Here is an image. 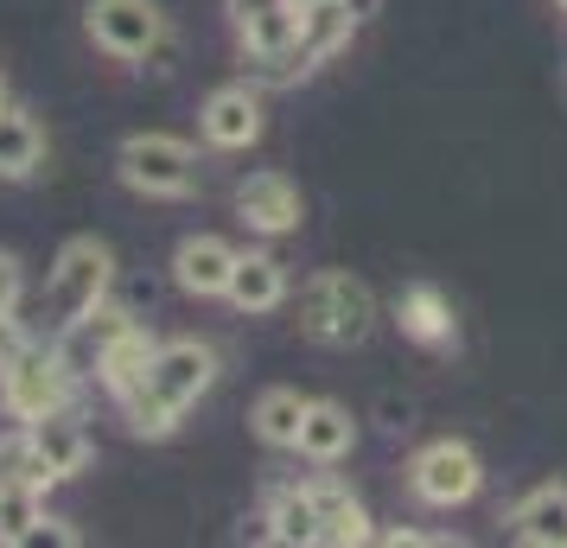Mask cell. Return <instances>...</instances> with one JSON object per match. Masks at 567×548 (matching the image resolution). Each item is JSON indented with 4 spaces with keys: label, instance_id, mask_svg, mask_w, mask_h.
<instances>
[{
    "label": "cell",
    "instance_id": "obj_6",
    "mask_svg": "<svg viewBox=\"0 0 567 548\" xmlns=\"http://www.w3.org/2000/svg\"><path fill=\"white\" fill-rule=\"evenodd\" d=\"M409 485L421 504H434V510H453V504H465V497H478V485H485V466H478V453L465 441H434L421 446L409 459Z\"/></svg>",
    "mask_w": 567,
    "mask_h": 548
},
{
    "label": "cell",
    "instance_id": "obj_1",
    "mask_svg": "<svg viewBox=\"0 0 567 548\" xmlns=\"http://www.w3.org/2000/svg\"><path fill=\"white\" fill-rule=\"evenodd\" d=\"M370 325H377V300L363 288L358 275H344V268H326V275H312L307 288H300V332L312 344H363L370 339Z\"/></svg>",
    "mask_w": 567,
    "mask_h": 548
},
{
    "label": "cell",
    "instance_id": "obj_12",
    "mask_svg": "<svg viewBox=\"0 0 567 548\" xmlns=\"http://www.w3.org/2000/svg\"><path fill=\"white\" fill-rule=\"evenodd\" d=\"M134 319L122 313V307H90L83 319H64V332H58V351H64V364L78 370V376H96V364L109 358V344L128 332Z\"/></svg>",
    "mask_w": 567,
    "mask_h": 548
},
{
    "label": "cell",
    "instance_id": "obj_28",
    "mask_svg": "<svg viewBox=\"0 0 567 548\" xmlns=\"http://www.w3.org/2000/svg\"><path fill=\"white\" fill-rule=\"evenodd\" d=\"M275 7H293V0H224L230 27H249V20H261V13H275Z\"/></svg>",
    "mask_w": 567,
    "mask_h": 548
},
{
    "label": "cell",
    "instance_id": "obj_15",
    "mask_svg": "<svg viewBox=\"0 0 567 548\" xmlns=\"http://www.w3.org/2000/svg\"><path fill=\"white\" fill-rule=\"evenodd\" d=\"M224 300H230V307H243V313H275V307L287 300V268L275 256H261V249L236 256Z\"/></svg>",
    "mask_w": 567,
    "mask_h": 548
},
{
    "label": "cell",
    "instance_id": "obj_22",
    "mask_svg": "<svg viewBox=\"0 0 567 548\" xmlns=\"http://www.w3.org/2000/svg\"><path fill=\"white\" fill-rule=\"evenodd\" d=\"M256 434L268 446H300V421H307V395L300 390H261L256 402Z\"/></svg>",
    "mask_w": 567,
    "mask_h": 548
},
{
    "label": "cell",
    "instance_id": "obj_5",
    "mask_svg": "<svg viewBox=\"0 0 567 548\" xmlns=\"http://www.w3.org/2000/svg\"><path fill=\"white\" fill-rule=\"evenodd\" d=\"M83 27L96 39V52L122 58V64H141V58H154L166 45V13L154 0H90Z\"/></svg>",
    "mask_w": 567,
    "mask_h": 548
},
{
    "label": "cell",
    "instance_id": "obj_11",
    "mask_svg": "<svg viewBox=\"0 0 567 548\" xmlns=\"http://www.w3.org/2000/svg\"><path fill=\"white\" fill-rule=\"evenodd\" d=\"M230 268H236V249L224 236H185L179 249H173V281L192 300H217V293L230 288Z\"/></svg>",
    "mask_w": 567,
    "mask_h": 548
},
{
    "label": "cell",
    "instance_id": "obj_24",
    "mask_svg": "<svg viewBox=\"0 0 567 548\" xmlns=\"http://www.w3.org/2000/svg\"><path fill=\"white\" fill-rule=\"evenodd\" d=\"M122 415H128V427L141 434V441H166V434L179 427L185 409H173V402H166V395H159L154 383H141V390H134L128 402H122Z\"/></svg>",
    "mask_w": 567,
    "mask_h": 548
},
{
    "label": "cell",
    "instance_id": "obj_23",
    "mask_svg": "<svg viewBox=\"0 0 567 548\" xmlns=\"http://www.w3.org/2000/svg\"><path fill=\"white\" fill-rule=\"evenodd\" d=\"M0 485H39V492H52L58 478L52 466L32 453V434H27V421L13 427V434H0Z\"/></svg>",
    "mask_w": 567,
    "mask_h": 548
},
{
    "label": "cell",
    "instance_id": "obj_2",
    "mask_svg": "<svg viewBox=\"0 0 567 548\" xmlns=\"http://www.w3.org/2000/svg\"><path fill=\"white\" fill-rule=\"evenodd\" d=\"M115 173L141 198H192L198 192V147L179 134H128L115 147Z\"/></svg>",
    "mask_w": 567,
    "mask_h": 548
},
{
    "label": "cell",
    "instance_id": "obj_32",
    "mask_svg": "<svg viewBox=\"0 0 567 548\" xmlns=\"http://www.w3.org/2000/svg\"><path fill=\"white\" fill-rule=\"evenodd\" d=\"M293 7H300V13H307V7H319V0H293Z\"/></svg>",
    "mask_w": 567,
    "mask_h": 548
},
{
    "label": "cell",
    "instance_id": "obj_13",
    "mask_svg": "<svg viewBox=\"0 0 567 548\" xmlns=\"http://www.w3.org/2000/svg\"><path fill=\"white\" fill-rule=\"evenodd\" d=\"M27 434H32V453L52 466V478H78L83 466H90V434H83V421L71 415V409H58V415H39L27 421Z\"/></svg>",
    "mask_w": 567,
    "mask_h": 548
},
{
    "label": "cell",
    "instance_id": "obj_31",
    "mask_svg": "<svg viewBox=\"0 0 567 548\" xmlns=\"http://www.w3.org/2000/svg\"><path fill=\"white\" fill-rule=\"evenodd\" d=\"M0 108H7V71H0Z\"/></svg>",
    "mask_w": 567,
    "mask_h": 548
},
{
    "label": "cell",
    "instance_id": "obj_10",
    "mask_svg": "<svg viewBox=\"0 0 567 548\" xmlns=\"http://www.w3.org/2000/svg\"><path fill=\"white\" fill-rule=\"evenodd\" d=\"M351 32H358V13H351L344 0H319V7H307V27H300V45H293V58H287L281 83L307 77L312 64H326L332 52H344Z\"/></svg>",
    "mask_w": 567,
    "mask_h": 548
},
{
    "label": "cell",
    "instance_id": "obj_21",
    "mask_svg": "<svg viewBox=\"0 0 567 548\" xmlns=\"http://www.w3.org/2000/svg\"><path fill=\"white\" fill-rule=\"evenodd\" d=\"M402 332L421 344H453V307H446V293L440 288H409L402 293Z\"/></svg>",
    "mask_w": 567,
    "mask_h": 548
},
{
    "label": "cell",
    "instance_id": "obj_7",
    "mask_svg": "<svg viewBox=\"0 0 567 548\" xmlns=\"http://www.w3.org/2000/svg\"><path fill=\"white\" fill-rule=\"evenodd\" d=\"M236 217L261 236H287V230H300L307 205H300V185L287 173H249L236 185Z\"/></svg>",
    "mask_w": 567,
    "mask_h": 548
},
{
    "label": "cell",
    "instance_id": "obj_19",
    "mask_svg": "<svg viewBox=\"0 0 567 548\" xmlns=\"http://www.w3.org/2000/svg\"><path fill=\"white\" fill-rule=\"evenodd\" d=\"M312 504H319V542H332V548H358L370 542V517H363V504L344 485H312Z\"/></svg>",
    "mask_w": 567,
    "mask_h": 548
},
{
    "label": "cell",
    "instance_id": "obj_30",
    "mask_svg": "<svg viewBox=\"0 0 567 548\" xmlns=\"http://www.w3.org/2000/svg\"><path fill=\"white\" fill-rule=\"evenodd\" d=\"M344 7H351V13H358V27H363V20H370V13H377V7H383V0H344Z\"/></svg>",
    "mask_w": 567,
    "mask_h": 548
},
{
    "label": "cell",
    "instance_id": "obj_14",
    "mask_svg": "<svg viewBox=\"0 0 567 548\" xmlns=\"http://www.w3.org/2000/svg\"><path fill=\"white\" fill-rule=\"evenodd\" d=\"M511 536L523 548H567V485H536L511 510Z\"/></svg>",
    "mask_w": 567,
    "mask_h": 548
},
{
    "label": "cell",
    "instance_id": "obj_20",
    "mask_svg": "<svg viewBox=\"0 0 567 548\" xmlns=\"http://www.w3.org/2000/svg\"><path fill=\"white\" fill-rule=\"evenodd\" d=\"M261 523H268V542H281V548L319 542V504H312V485L307 492H275Z\"/></svg>",
    "mask_w": 567,
    "mask_h": 548
},
{
    "label": "cell",
    "instance_id": "obj_25",
    "mask_svg": "<svg viewBox=\"0 0 567 548\" xmlns=\"http://www.w3.org/2000/svg\"><path fill=\"white\" fill-rule=\"evenodd\" d=\"M45 517L39 485H0V542H27V529Z\"/></svg>",
    "mask_w": 567,
    "mask_h": 548
},
{
    "label": "cell",
    "instance_id": "obj_27",
    "mask_svg": "<svg viewBox=\"0 0 567 548\" xmlns=\"http://www.w3.org/2000/svg\"><path fill=\"white\" fill-rule=\"evenodd\" d=\"M20 293H27V268L13 249H0V313H20Z\"/></svg>",
    "mask_w": 567,
    "mask_h": 548
},
{
    "label": "cell",
    "instance_id": "obj_9",
    "mask_svg": "<svg viewBox=\"0 0 567 548\" xmlns=\"http://www.w3.org/2000/svg\"><path fill=\"white\" fill-rule=\"evenodd\" d=\"M173 409H192L198 395L217 383V351L198 339H173V344H159L154 351V376H147Z\"/></svg>",
    "mask_w": 567,
    "mask_h": 548
},
{
    "label": "cell",
    "instance_id": "obj_17",
    "mask_svg": "<svg viewBox=\"0 0 567 548\" xmlns=\"http://www.w3.org/2000/svg\"><path fill=\"white\" fill-rule=\"evenodd\" d=\"M358 446V421H351V409H338V402H307V421H300V446L293 453H307V459H319V466H332V459H344Z\"/></svg>",
    "mask_w": 567,
    "mask_h": 548
},
{
    "label": "cell",
    "instance_id": "obj_26",
    "mask_svg": "<svg viewBox=\"0 0 567 548\" xmlns=\"http://www.w3.org/2000/svg\"><path fill=\"white\" fill-rule=\"evenodd\" d=\"M78 542H83V536H78L64 517H39V523L27 529V542H20V548H78Z\"/></svg>",
    "mask_w": 567,
    "mask_h": 548
},
{
    "label": "cell",
    "instance_id": "obj_16",
    "mask_svg": "<svg viewBox=\"0 0 567 548\" xmlns=\"http://www.w3.org/2000/svg\"><path fill=\"white\" fill-rule=\"evenodd\" d=\"M154 332H141V325H128V332H122V339L109 344V358L103 364H96V383H103L109 395H115V402H128L134 390H141V383H147V376H154Z\"/></svg>",
    "mask_w": 567,
    "mask_h": 548
},
{
    "label": "cell",
    "instance_id": "obj_3",
    "mask_svg": "<svg viewBox=\"0 0 567 548\" xmlns=\"http://www.w3.org/2000/svg\"><path fill=\"white\" fill-rule=\"evenodd\" d=\"M71 383H78V370L64 364L58 344H27L13 364L0 370V409L13 421L58 415V409H71Z\"/></svg>",
    "mask_w": 567,
    "mask_h": 548
},
{
    "label": "cell",
    "instance_id": "obj_29",
    "mask_svg": "<svg viewBox=\"0 0 567 548\" xmlns=\"http://www.w3.org/2000/svg\"><path fill=\"white\" fill-rule=\"evenodd\" d=\"M27 344H32V339L20 332V319H13V313H0V370L13 364V358H20Z\"/></svg>",
    "mask_w": 567,
    "mask_h": 548
},
{
    "label": "cell",
    "instance_id": "obj_8",
    "mask_svg": "<svg viewBox=\"0 0 567 548\" xmlns=\"http://www.w3.org/2000/svg\"><path fill=\"white\" fill-rule=\"evenodd\" d=\"M198 128H205L210 147H224V154H243V147H256L261 141V96L249 83H224V90H210L205 108H198Z\"/></svg>",
    "mask_w": 567,
    "mask_h": 548
},
{
    "label": "cell",
    "instance_id": "obj_4",
    "mask_svg": "<svg viewBox=\"0 0 567 548\" xmlns=\"http://www.w3.org/2000/svg\"><path fill=\"white\" fill-rule=\"evenodd\" d=\"M109 281H115V256H109V242H96V236H71V242L58 249V261H52V281H45L58 325H64V319H83L90 307H103Z\"/></svg>",
    "mask_w": 567,
    "mask_h": 548
},
{
    "label": "cell",
    "instance_id": "obj_33",
    "mask_svg": "<svg viewBox=\"0 0 567 548\" xmlns=\"http://www.w3.org/2000/svg\"><path fill=\"white\" fill-rule=\"evenodd\" d=\"M555 7H567V0H555Z\"/></svg>",
    "mask_w": 567,
    "mask_h": 548
},
{
    "label": "cell",
    "instance_id": "obj_18",
    "mask_svg": "<svg viewBox=\"0 0 567 548\" xmlns=\"http://www.w3.org/2000/svg\"><path fill=\"white\" fill-rule=\"evenodd\" d=\"M39 159H45V128H39V115L7 103L0 108V179H32Z\"/></svg>",
    "mask_w": 567,
    "mask_h": 548
}]
</instances>
